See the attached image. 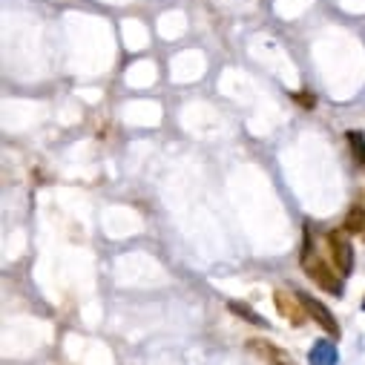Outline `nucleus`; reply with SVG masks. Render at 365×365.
I'll return each instance as SVG.
<instances>
[{"label": "nucleus", "mask_w": 365, "mask_h": 365, "mask_svg": "<svg viewBox=\"0 0 365 365\" xmlns=\"http://www.w3.org/2000/svg\"><path fill=\"white\" fill-rule=\"evenodd\" d=\"M314 256V239H311V225H305V236H302V250H299V259L308 262Z\"/></svg>", "instance_id": "nucleus-9"}, {"label": "nucleus", "mask_w": 365, "mask_h": 365, "mask_svg": "<svg viewBox=\"0 0 365 365\" xmlns=\"http://www.w3.org/2000/svg\"><path fill=\"white\" fill-rule=\"evenodd\" d=\"M328 247H331V259H334V267L339 270V277H351V270H354V247L348 242V233L345 230H331L328 233Z\"/></svg>", "instance_id": "nucleus-2"}, {"label": "nucleus", "mask_w": 365, "mask_h": 365, "mask_svg": "<svg viewBox=\"0 0 365 365\" xmlns=\"http://www.w3.org/2000/svg\"><path fill=\"white\" fill-rule=\"evenodd\" d=\"M342 230L351 233V236H362L365 233V207L362 205H354L342 222Z\"/></svg>", "instance_id": "nucleus-5"}, {"label": "nucleus", "mask_w": 365, "mask_h": 365, "mask_svg": "<svg viewBox=\"0 0 365 365\" xmlns=\"http://www.w3.org/2000/svg\"><path fill=\"white\" fill-rule=\"evenodd\" d=\"M362 311H365V299H362Z\"/></svg>", "instance_id": "nucleus-11"}, {"label": "nucleus", "mask_w": 365, "mask_h": 365, "mask_svg": "<svg viewBox=\"0 0 365 365\" xmlns=\"http://www.w3.org/2000/svg\"><path fill=\"white\" fill-rule=\"evenodd\" d=\"M308 362L311 365H336V345L331 339H319L311 354H308Z\"/></svg>", "instance_id": "nucleus-4"}, {"label": "nucleus", "mask_w": 365, "mask_h": 365, "mask_svg": "<svg viewBox=\"0 0 365 365\" xmlns=\"http://www.w3.org/2000/svg\"><path fill=\"white\" fill-rule=\"evenodd\" d=\"M294 101H299V104H305V107H314L317 101L308 96V93H299V96H294Z\"/></svg>", "instance_id": "nucleus-10"}, {"label": "nucleus", "mask_w": 365, "mask_h": 365, "mask_svg": "<svg viewBox=\"0 0 365 365\" xmlns=\"http://www.w3.org/2000/svg\"><path fill=\"white\" fill-rule=\"evenodd\" d=\"M302 267L308 273V279L317 282L322 291H328L334 297H342V279H339V270L336 267H331V264H325L322 259H314V256L308 262H302Z\"/></svg>", "instance_id": "nucleus-1"}, {"label": "nucleus", "mask_w": 365, "mask_h": 365, "mask_svg": "<svg viewBox=\"0 0 365 365\" xmlns=\"http://www.w3.org/2000/svg\"><path fill=\"white\" fill-rule=\"evenodd\" d=\"M277 305H279V311H282L294 325L302 322V311H305V308H299V305L294 302V297H288L285 291H277Z\"/></svg>", "instance_id": "nucleus-6"}, {"label": "nucleus", "mask_w": 365, "mask_h": 365, "mask_svg": "<svg viewBox=\"0 0 365 365\" xmlns=\"http://www.w3.org/2000/svg\"><path fill=\"white\" fill-rule=\"evenodd\" d=\"M227 308H230L236 317H242L245 322H250V325H259V328H264V325H267V322H264L253 308H247V305H242V302H227Z\"/></svg>", "instance_id": "nucleus-8"}, {"label": "nucleus", "mask_w": 365, "mask_h": 365, "mask_svg": "<svg viewBox=\"0 0 365 365\" xmlns=\"http://www.w3.org/2000/svg\"><path fill=\"white\" fill-rule=\"evenodd\" d=\"M345 141H348V147H351V153H354V161H356L359 167H365V135H362L359 130H348V133H345Z\"/></svg>", "instance_id": "nucleus-7"}, {"label": "nucleus", "mask_w": 365, "mask_h": 365, "mask_svg": "<svg viewBox=\"0 0 365 365\" xmlns=\"http://www.w3.org/2000/svg\"><path fill=\"white\" fill-rule=\"evenodd\" d=\"M297 299H299V305L305 308V314L328 334V336H339V322L334 319V314L319 302V299H314L311 294H305V291H297Z\"/></svg>", "instance_id": "nucleus-3"}]
</instances>
